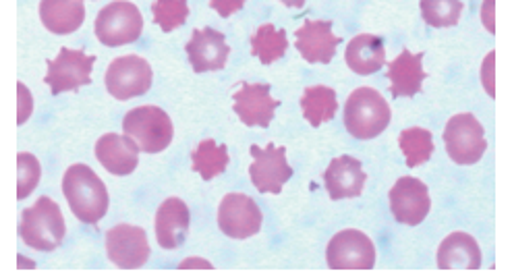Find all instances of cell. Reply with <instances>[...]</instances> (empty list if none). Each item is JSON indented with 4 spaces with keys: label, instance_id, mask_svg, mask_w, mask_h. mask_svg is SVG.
<instances>
[{
    "label": "cell",
    "instance_id": "cell-1",
    "mask_svg": "<svg viewBox=\"0 0 512 280\" xmlns=\"http://www.w3.org/2000/svg\"><path fill=\"white\" fill-rule=\"evenodd\" d=\"M63 193L71 212L85 224H98L108 212V189L88 164H73L67 168Z\"/></svg>",
    "mask_w": 512,
    "mask_h": 280
},
{
    "label": "cell",
    "instance_id": "cell-2",
    "mask_svg": "<svg viewBox=\"0 0 512 280\" xmlns=\"http://www.w3.org/2000/svg\"><path fill=\"white\" fill-rule=\"evenodd\" d=\"M19 235L23 243L38 251H54L65 241L67 227L63 212L54 200L40 198L32 208L23 210Z\"/></svg>",
    "mask_w": 512,
    "mask_h": 280
},
{
    "label": "cell",
    "instance_id": "cell-3",
    "mask_svg": "<svg viewBox=\"0 0 512 280\" xmlns=\"http://www.w3.org/2000/svg\"><path fill=\"white\" fill-rule=\"evenodd\" d=\"M390 106L374 88H357L345 104V127L355 139H374L390 125Z\"/></svg>",
    "mask_w": 512,
    "mask_h": 280
},
{
    "label": "cell",
    "instance_id": "cell-4",
    "mask_svg": "<svg viewBox=\"0 0 512 280\" xmlns=\"http://www.w3.org/2000/svg\"><path fill=\"white\" fill-rule=\"evenodd\" d=\"M123 131L146 154H160L173 142L175 127L160 106H137L129 110Z\"/></svg>",
    "mask_w": 512,
    "mask_h": 280
},
{
    "label": "cell",
    "instance_id": "cell-5",
    "mask_svg": "<svg viewBox=\"0 0 512 280\" xmlns=\"http://www.w3.org/2000/svg\"><path fill=\"white\" fill-rule=\"evenodd\" d=\"M96 38L104 46H125L139 40L144 32V17L139 9L127 0H115V3L106 5L94 23Z\"/></svg>",
    "mask_w": 512,
    "mask_h": 280
},
{
    "label": "cell",
    "instance_id": "cell-6",
    "mask_svg": "<svg viewBox=\"0 0 512 280\" xmlns=\"http://www.w3.org/2000/svg\"><path fill=\"white\" fill-rule=\"evenodd\" d=\"M444 146L457 164H475L488 150L486 131L471 112H461L444 127Z\"/></svg>",
    "mask_w": 512,
    "mask_h": 280
},
{
    "label": "cell",
    "instance_id": "cell-7",
    "mask_svg": "<svg viewBox=\"0 0 512 280\" xmlns=\"http://www.w3.org/2000/svg\"><path fill=\"white\" fill-rule=\"evenodd\" d=\"M152 67L137 54L119 56L106 71V90L121 102L144 96L152 88Z\"/></svg>",
    "mask_w": 512,
    "mask_h": 280
},
{
    "label": "cell",
    "instance_id": "cell-8",
    "mask_svg": "<svg viewBox=\"0 0 512 280\" xmlns=\"http://www.w3.org/2000/svg\"><path fill=\"white\" fill-rule=\"evenodd\" d=\"M94 63L96 56L73 48H61L59 56L54 61H48V73L44 77V83L54 96L63 92H75L81 86H90L92 83Z\"/></svg>",
    "mask_w": 512,
    "mask_h": 280
},
{
    "label": "cell",
    "instance_id": "cell-9",
    "mask_svg": "<svg viewBox=\"0 0 512 280\" xmlns=\"http://www.w3.org/2000/svg\"><path fill=\"white\" fill-rule=\"evenodd\" d=\"M326 262L334 270H369L376 264V247L357 229L340 231L326 247Z\"/></svg>",
    "mask_w": 512,
    "mask_h": 280
},
{
    "label": "cell",
    "instance_id": "cell-10",
    "mask_svg": "<svg viewBox=\"0 0 512 280\" xmlns=\"http://www.w3.org/2000/svg\"><path fill=\"white\" fill-rule=\"evenodd\" d=\"M264 214L245 193H229L218 208V227L231 239H249L262 229Z\"/></svg>",
    "mask_w": 512,
    "mask_h": 280
},
{
    "label": "cell",
    "instance_id": "cell-11",
    "mask_svg": "<svg viewBox=\"0 0 512 280\" xmlns=\"http://www.w3.org/2000/svg\"><path fill=\"white\" fill-rule=\"evenodd\" d=\"M106 254L112 264L123 270L141 268L150 260L146 231L131 224H117L106 233Z\"/></svg>",
    "mask_w": 512,
    "mask_h": 280
},
{
    "label": "cell",
    "instance_id": "cell-12",
    "mask_svg": "<svg viewBox=\"0 0 512 280\" xmlns=\"http://www.w3.org/2000/svg\"><path fill=\"white\" fill-rule=\"evenodd\" d=\"M253 164L249 177L260 193H280L284 183L293 177V168L287 162V150L268 144L266 148L251 146Z\"/></svg>",
    "mask_w": 512,
    "mask_h": 280
},
{
    "label": "cell",
    "instance_id": "cell-13",
    "mask_svg": "<svg viewBox=\"0 0 512 280\" xmlns=\"http://www.w3.org/2000/svg\"><path fill=\"white\" fill-rule=\"evenodd\" d=\"M388 200L396 222L407 224V227H417V224H421L432 208L428 187L415 177L398 179L390 189Z\"/></svg>",
    "mask_w": 512,
    "mask_h": 280
},
{
    "label": "cell",
    "instance_id": "cell-14",
    "mask_svg": "<svg viewBox=\"0 0 512 280\" xmlns=\"http://www.w3.org/2000/svg\"><path fill=\"white\" fill-rule=\"evenodd\" d=\"M185 50L195 73L224 69L231 54V46L226 44L224 34H220L218 30H212V27H206V30H195Z\"/></svg>",
    "mask_w": 512,
    "mask_h": 280
},
{
    "label": "cell",
    "instance_id": "cell-15",
    "mask_svg": "<svg viewBox=\"0 0 512 280\" xmlns=\"http://www.w3.org/2000/svg\"><path fill=\"white\" fill-rule=\"evenodd\" d=\"M233 100L237 117L247 127H268L280 104L270 96L268 83H243Z\"/></svg>",
    "mask_w": 512,
    "mask_h": 280
},
{
    "label": "cell",
    "instance_id": "cell-16",
    "mask_svg": "<svg viewBox=\"0 0 512 280\" xmlns=\"http://www.w3.org/2000/svg\"><path fill=\"white\" fill-rule=\"evenodd\" d=\"M295 38L297 50L307 63L328 65L334 59L336 46L340 44V38L332 32V21L320 19H307L297 30Z\"/></svg>",
    "mask_w": 512,
    "mask_h": 280
},
{
    "label": "cell",
    "instance_id": "cell-17",
    "mask_svg": "<svg viewBox=\"0 0 512 280\" xmlns=\"http://www.w3.org/2000/svg\"><path fill=\"white\" fill-rule=\"evenodd\" d=\"M139 146L129 135L106 133L96 142V158L110 175L127 177L139 164Z\"/></svg>",
    "mask_w": 512,
    "mask_h": 280
},
{
    "label": "cell",
    "instance_id": "cell-18",
    "mask_svg": "<svg viewBox=\"0 0 512 280\" xmlns=\"http://www.w3.org/2000/svg\"><path fill=\"white\" fill-rule=\"evenodd\" d=\"M367 175L363 173V166L353 156H338L330 162L324 173L326 191L330 200H349L359 198L363 193Z\"/></svg>",
    "mask_w": 512,
    "mask_h": 280
},
{
    "label": "cell",
    "instance_id": "cell-19",
    "mask_svg": "<svg viewBox=\"0 0 512 280\" xmlns=\"http://www.w3.org/2000/svg\"><path fill=\"white\" fill-rule=\"evenodd\" d=\"M189 208L179 198H168L156 212V239L164 249L183 245L189 231Z\"/></svg>",
    "mask_w": 512,
    "mask_h": 280
},
{
    "label": "cell",
    "instance_id": "cell-20",
    "mask_svg": "<svg viewBox=\"0 0 512 280\" xmlns=\"http://www.w3.org/2000/svg\"><path fill=\"white\" fill-rule=\"evenodd\" d=\"M423 54H413L409 50H403L396 59L388 65V79H390V94L394 98H411L421 92V86L425 81L423 71Z\"/></svg>",
    "mask_w": 512,
    "mask_h": 280
},
{
    "label": "cell",
    "instance_id": "cell-21",
    "mask_svg": "<svg viewBox=\"0 0 512 280\" xmlns=\"http://www.w3.org/2000/svg\"><path fill=\"white\" fill-rule=\"evenodd\" d=\"M40 19L50 34L69 36L85 21L83 0H42Z\"/></svg>",
    "mask_w": 512,
    "mask_h": 280
},
{
    "label": "cell",
    "instance_id": "cell-22",
    "mask_svg": "<svg viewBox=\"0 0 512 280\" xmlns=\"http://www.w3.org/2000/svg\"><path fill=\"white\" fill-rule=\"evenodd\" d=\"M481 266L479 243L469 233H452L438 247V268H467L477 270Z\"/></svg>",
    "mask_w": 512,
    "mask_h": 280
},
{
    "label": "cell",
    "instance_id": "cell-23",
    "mask_svg": "<svg viewBox=\"0 0 512 280\" xmlns=\"http://www.w3.org/2000/svg\"><path fill=\"white\" fill-rule=\"evenodd\" d=\"M345 61L357 75H372L380 71L386 65L384 40L372 34L355 36L345 50Z\"/></svg>",
    "mask_w": 512,
    "mask_h": 280
},
{
    "label": "cell",
    "instance_id": "cell-24",
    "mask_svg": "<svg viewBox=\"0 0 512 280\" xmlns=\"http://www.w3.org/2000/svg\"><path fill=\"white\" fill-rule=\"evenodd\" d=\"M303 117L311 127H320L334 119L338 110L336 92L326 86H309L301 98Z\"/></svg>",
    "mask_w": 512,
    "mask_h": 280
},
{
    "label": "cell",
    "instance_id": "cell-25",
    "mask_svg": "<svg viewBox=\"0 0 512 280\" xmlns=\"http://www.w3.org/2000/svg\"><path fill=\"white\" fill-rule=\"evenodd\" d=\"M191 162H193L195 173L202 175L204 181H212L214 177L226 171V166L231 162V156L226 146H218L214 139H204V142H199L197 148L193 150Z\"/></svg>",
    "mask_w": 512,
    "mask_h": 280
},
{
    "label": "cell",
    "instance_id": "cell-26",
    "mask_svg": "<svg viewBox=\"0 0 512 280\" xmlns=\"http://www.w3.org/2000/svg\"><path fill=\"white\" fill-rule=\"evenodd\" d=\"M289 50V40L284 30H276L272 23H264L251 38V54L258 56L264 65H272L282 59Z\"/></svg>",
    "mask_w": 512,
    "mask_h": 280
},
{
    "label": "cell",
    "instance_id": "cell-27",
    "mask_svg": "<svg viewBox=\"0 0 512 280\" xmlns=\"http://www.w3.org/2000/svg\"><path fill=\"white\" fill-rule=\"evenodd\" d=\"M398 144H401V150L407 158V166L411 168L428 162L434 154V137L428 129H421V127L405 129L401 137H398Z\"/></svg>",
    "mask_w": 512,
    "mask_h": 280
},
{
    "label": "cell",
    "instance_id": "cell-28",
    "mask_svg": "<svg viewBox=\"0 0 512 280\" xmlns=\"http://www.w3.org/2000/svg\"><path fill=\"white\" fill-rule=\"evenodd\" d=\"M421 15L432 27H452L461 21L463 0H421Z\"/></svg>",
    "mask_w": 512,
    "mask_h": 280
},
{
    "label": "cell",
    "instance_id": "cell-29",
    "mask_svg": "<svg viewBox=\"0 0 512 280\" xmlns=\"http://www.w3.org/2000/svg\"><path fill=\"white\" fill-rule=\"evenodd\" d=\"M152 15H154V23L160 25L168 34V32H175L177 27H181L187 21L189 5L187 0H156L152 5Z\"/></svg>",
    "mask_w": 512,
    "mask_h": 280
},
{
    "label": "cell",
    "instance_id": "cell-30",
    "mask_svg": "<svg viewBox=\"0 0 512 280\" xmlns=\"http://www.w3.org/2000/svg\"><path fill=\"white\" fill-rule=\"evenodd\" d=\"M42 177L40 160L32 154L21 152L17 156V200H25L30 195Z\"/></svg>",
    "mask_w": 512,
    "mask_h": 280
},
{
    "label": "cell",
    "instance_id": "cell-31",
    "mask_svg": "<svg viewBox=\"0 0 512 280\" xmlns=\"http://www.w3.org/2000/svg\"><path fill=\"white\" fill-rule=\"evenodd\" d=\"M210 7L220 17H231L233 13H237L245 7V0H210Z\"/></svg>",
    "mask_w": 512,
    "mask_h": 280
},
{
    "label": "cell",
    "instance_id": "cell-32",
    "mask_svg": "<svg viewBox=\"0 0 512 280\" xmlns=\"http://www.w3.org/2000/svg\"><path fill=\"white\" fill-rule=\"evenodd\" d=\"M280 3L287 7H293V9H301L305 5V0H280Z\"/></svg>",
    "mask_w": 512,
    "mask_h": 280
}]
</instances>
